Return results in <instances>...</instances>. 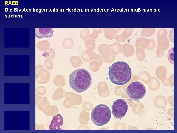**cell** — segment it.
<instances>
[{"label": "cell", "instance_id": "obj_4", "mask_svg": "<svg viewBox=\"0 0 177 133\" xmlns=\"http://www.w3.org/2000/svg\"><path fill=\"white\" fill-rule=\"evenodd\" d=\"M126 92L130 98L138 100L142 99L144 97L146 90L143 83L140 82L136 81L132 82L128 86Z\"/></svg>", "mask_w": 177, "mask_h": 133}, {"label": "cell", "instance_id": "obj_7", "mask_svg": "<svg viewBox=\"0 0 177 133\" xmlns=\"http://www.w3.org/2000/svg\"><path fill=\"white\" fill-rule=\"evenodd\" d=\"M36 36L38 38L51 37L53 34L51 28H36Z\"/></svg>", "mask_w": 177, "mask_h": 133}, {"label": "cell", "instance_id": "obj_5", "mask_svg": "<svg viewBox=\"0 0 177 133\" xmlns=\"http://www.w3.org/2000/svg\"><path fill=\"white\" fill-rule=\"evenodd\" d=\"M128 106L127 102L122 99L116 100L113 103L111 108L115 118L121 119L126 114Z\"/></svg>", "mask_w": 177, "mask_h": 133}, {"label": "cell", "instance_id": "obj_3", "mask_svg": "<svg viewBox=\"0 0 177 133\" xmlns=\"http://www.w3.org/2000/svg\"><path fill=\"white\" fill-rule=\"evenodd\" d=\"M111 112L106 105L101 104L96 106L91 113V119L92 122L98 126H103L110 121Z\"/></svg>", "mask_w": 177, "mask_h": 133}, {"label": "cell", "instance_id": "obj_2", "mask_svg": "<svg viewBox=\"0 0 177 133\" xmlns=\"http://www.w3.org/2000/svg\"><path fill=\"white\" fill-rule=\"evenodd\" d=\"M92 81L91 74L87 70L79 68L70 74L68 82L73 90L77 93H81L85 91L89 87Z\"/></svg>", "mask_w": 177, "mask_h": 133}, {"label": "cell", "instance_id": "obj_8", "mask_svg": "<svg viewBox=\"0 0 177 133\" xmlns=\"http://www.w3.org/2000/svg\"><path fill=\"white\" fill-rule=\"evenodd\" d=\"M167 58L169 62L171 64H174V47L171 48L168 50L167 54Z\"/></svg>", "mask_w": 177, "mask_h": 133}, {"label": "cell", "instance_id": "obj_6", "mask_svg": "<svg viewBox=\"0 0 177 133\" xmlns=\"http://www.w3.org/2000/svg\"><path fill=\"white\" fill-rule=\"evenodd\" d=\"M64 124V120L61 115L58 114L53 118L49 126L50 130H62L60 128Z\"/></svg>", "mask_w": 177, "mask_h": 133}, {"label": "cell", "instance_id": "obj_1", "mask_svg": "<svg viewBox=\"0 0 177 133\" xmlns=\"http://www.w3.org/2000/svg\"><path fill=\"white\" fill-rule=\"evenodd\" d=\"M108 75L113 83L122 85L131 79L132 72L131 68L127 62L121 61L116 62L108 67Z\"/></svg>", "mask_w": 177, "mask_h": 133}]
</instances>
